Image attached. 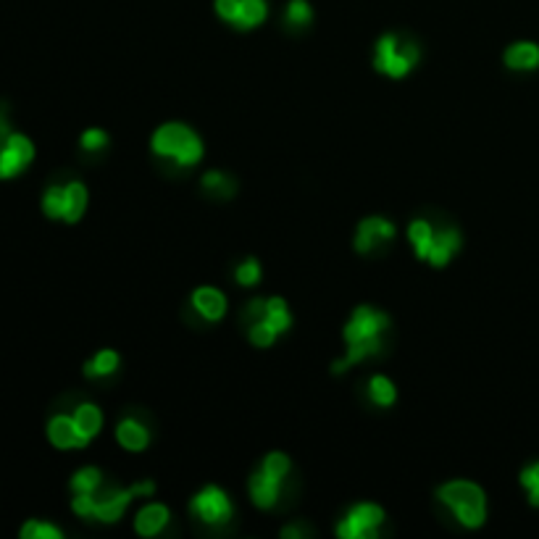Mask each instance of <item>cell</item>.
<instances>
[{
  "label": "cell",
  "mask_w": 539,
  "mask_h": 539,
  "mask_svg": "<svg viewBox=\"0 0 539 539\" xmlns=\"http://www.w3.org/2000/svg\"><path fill=\"white\" fill-rule=\"evenodd\" d=\"M440 500L450 505L463 526L479 529L487 518V500H484L482 487L474 482H447L440 487Z\"/></svg>",
  "instance_id": "1"
},
{
  "label": "cell",
  "mask_w": 539,
  "mask_h": 539,
  "mask_svg": "<svg viewBox=\"0 0 539 539\" xmlns=\"http://www.w3.org/2000/svg\"><path fill=\"white\" fill-rule=\"evenodd\" d=\"M3 108L6 106H0V179H11L16 174H22L32 164L35 145H32L29 137L16 135V132L8 129V119L3 114Z\"/></svg>",
  "instance_id": "2"
},
{
  "label": "cell",
  "mask_w": 539,
  "mask_h": 539,
  "mask_svg": "<svg viewBox=\"0 0 539 539\" xmlns=\"http://www.w3.org/2000/svg\"><path fill=\"white\" fill-rule=\"evenodd\" d=\"M416 64H419V48H416V43H411V40L403 43L398 35H384L382 40L376 43L374 66L376 71H382L387 77H405Z\"/></svg>",
  "instance_id": "3"
},
{
  "label": "cell",
  "mask_w": 539,
  "mask_h": 539,
  "mask_svg": "<svg viewBox=\"0 0 539 539\" xmlns=\"http://www.w3.org/2000/svg\"><path fill=\"white\" fill-rule=\"evenodd\" d=\"M384 524V511L374 503L355 505L345 521L337 524V534L342 539H374L379 534V526Z\"/></svg>",
  "instance_id": "4"
},
{
  "label": "cell",
  "mask_w": 539,
  "mask_h": 539,
  "mask_svg": "<svg viewBox=\"0 0 539 539\" xmlns=\"http://www.w3.org/2000/svg\"><path fill=\"white\" fill-rule=\"evenodd\" d=\"M190 511L200 521H206V524H224V521L232 518V503H229L227 492L208 484V487H203L198 495L192 497Z\"/></svg>",
  "instance_id": "5"
},
{
  "label": "cell",
  "mask_w": 539,
  "mask_h": 539,
  "mask_svg": "<svg viewBox=\"0 0 539 539\" xmlns=\"http://www.w3.org/2000/svg\"><path fill=\"white\" fill-rule=\"evenodd\" d=\"M387 327H390V316L387 313L376 311L371 305H358L348 324H345V340L350 345V342L369 340V337H382Z\"/></svg>",
  "instance_id": "6"
},
{
  "label": "cell",
  "mask_w": 539,
  "mask_h": 539,
  "mask_svg": "<svg viewBox=\"0 0 539 539\" xmlns=\"http://www.w3.org/2000/svg\"><path fill=\"white\" fill-rule=\"evenodd\" d=\"M192 137H195V132L187 129L185 124H164V127L153 135V142H150V145H153V150H156L158 156L177 158L179 150L185 148Z\"/></svg>",
  "instance_id": "7"
},
{
  "label": "cell",
  "mask_w": 539,
  "mask_h": 539,
  "mask_svg": "<svg viewBox=\"0 0 539 539\" xmlns=\"http://www.w3.org/2000/svg\"><path fill=\"white\" fill-rule=\"evenodd\" d=\"M395 224L382 216H371V219H363L361 227H358V235H355V250L358 253H369L379 240H392L395 237Z\"/></svg>",
  "instance_id": "8"
},
{
  "label": "cell",
  "mask_w": 539,
  "mask_h": 539,
  "mask_svg": "<svg viewBox=\"0 0 539 539\" xmlns=\"http://www.w3.org/2000/svg\"><path fill=\"white\" fill-rule=\"evenodd\" d=\"M48 437L50 442L56 447H61V450H69V447H85L87 442H90L85 434L79 432L74 416H56V419L48 424Z\"/></svg>",
  "instance_id": "9"
},
{
  "label": "cell",
  "mask_w": 539,
  "mask_h": 539,
  "mask_svg": "<svg viewBox=\"0 0 539 539\" xmlns=\"http://www.w3.org/2000/svg\"><path fill=\"white\" fill-rule=\"evenodd\" d=\"M132 497H135V490L108 492V495H103V497L95 495L93 518H98V521H106V524H114V521H119L121 518L124 508L132 503Z\"/></svg>",
  "instance_id": "10"
},
{
  "label": "cell",
  "mask_w": 539,
  "mask_h": 539,
  "mask_svg": "<svg viewBox=\"0 0 539 539\" xmlns=\"http://www.w3.org/2000/svg\"><path fill=\"white\" fill-rule=\"evenodd\" d=\"M192 305H195V311H198L203 319L216 321L227 311V298H224L216 287H198L195 295H192Z\"/></svg>",
  "instance_id": "11"
},
{
  "label": "cell",
  "mask_w": 539,
  "mask_h": 539,
  "mask_svg": "<svg viewBox=\"0 0 539 539\" xmlns=\"http://www.w3.org/2000/svg\"><path fill=\"white\" fill-rule=\"evenodd\" d=\"M279 487H282V482L274 479V476L263 474L261 469L250 476V497H253V503H256L258 508H271V505L277 503Z\"/></svg>",
  "instance_id": "12"
},
{
  "label": "cell",
  "mask_w": 539,
  "mask_h": 539,
  "mask_svg": "<svg viewBox=\"0 0 539 539\" xmlns=\"http://www.w3.org/2000/svg\"><path fill=\"white\" fill-rule=\"evenodd\" d=\"M458 250H461V235H458L455 229H442L440 235H434L432 250H429V258H426V261L440 269V266H445Z\"/></svg>",
  "instance_id": "13"
},
{
  "label": "cell",
  "mask_w": 539,
  "mask_h": 539,
  "mask_svg": "<svg viewBox=\"0 0 539 539\" xmlns=\"http://www.w3.org/2000/svg\"><path fill=\"white\" fill-rule=\"evenodd\" d=\"M166 524H169V508L161 503L145 505L135 518V529L142 537H153V534L161 532Z\"/></svg>",
  "instance_id": "14"
},
{
  "label": "cell",
  "mask_w": 539,
  "mask_h": 539,
  "mask_svg": "<svg viewBox=\"0 0 539 539\" xmlns=\"http://www.w3.org/2000/svg\"><path fill=\"white\" fill-rule=\"evenodd\" d=\"M505 66L516 71H529L539 66V45L537 43H516L505 50Z\"/></svg>",
  "instance_id": "15"
},
{
  "label": "cell",
  "mask_w": 539,
  "mask_h": 539,
  "mask_svg": "<svg viewBox=\"0 0 539 539\" xmlns=\"http://www.w3.org/2000/svg\"><path fill=\"white\" fill-rule=\"evenodd\" d=\"M269 14V6H266V0H240L237 3V16H235V27L237 29H253L258 24H263Z\"/></svg>",
  "instance_id": "16"
},
{
  "label": "cell",
  "mask_w": 539,
  "mask_h": 539,
  "mask_svg": "<svg viewBox=\"0 0 539 539\" xmlns=\"http://www.w3.org/2000/svg\"><path fill=\"white\" fill-rule=\"evenodd\" d=\"M116 440H119L121 447L132 450V453H140V450L148 447L150 437H148V432H145V426H140L132 419H124L119 424V429H116Z\"/></svg>",
  "instance_id": "17"
},
{
  "label": "cell",
  "mask_w": 539,
  "mask_h": 539,
  "mask_svg": "<svg viewBox=\"0 0 539 539\" xmlns=\"http://www.w3.org/2000/svg\"><path fill=\"white\" fill-rule=\"evenodd\" d=\"M66 190V206H64V221L66 224H74V221L82 219V213L87 208V190L82 182H71L64 187Z\"/></svg>",
  "instance_id": "18"
},
{
  "label": "cell",
  "mask_w": 539,
  "mask_h": 539,
  "mask_svg": "<svg viewBox=\"0 0 539 539\" xmlns=\"http://www.w3.org/2000/svg\"><path fill=\"white\" fill-rule=\"evenodd\" d=\"M74 421H77L79 432L85 434L87 440H93L95 434L100 432V426H103V413H100L95 405L82 403L77 411H74Z\"/></svg>",
  "instance_id": "19"
},
{
  "label": "cell",
  "mask_w": 539,
  "mask_h": 539,
  "mask_svg": "<svg viewBox=\"0 0 539 539\" xmlns=\"http://www.w3.org/2000/svg\"><path fill=\"white\" fill-rule=\"evenodd\" d=\"M408 237H411L416 256L429 258V250H432V242H434L432 224H429V221H424V219H416L411 224V229H408Z\"/></svg>",
  "instance_id": "20"
},
{
  "label": "cell",
  "mask_w": 539,
  "mask_h": 539,
  "mask_svg": "<svg viewBox=\"0 0 539 539\" xmlns=\"http://www.w3.org/2000/svg\"><path fill=\"white\" fill-rule=\"evenodd\" d=\"M263 319L269 321L271 327L277 329L279 334H284L287 329L292 327V316H290V311H287V303H284V298L266 300V313H263Z\"/></svg>",
  "instance_id": "21"
},
{
  "label": "cell",
  "mask_w": 539,
  "mask_h": 539,
  "mask_svg": "<svg viewBox=\"0 0 539 539\" xmlns=\"http://www.w3.org/2000/svg\"><path fill=\"white\" fill-rule=\"evenodd\" d=\"M116 366H119V355L114 350H100L93 361L85 363V376L95 379V376H108L114 374Z\"/></svg>",
  "instance_id": "22"
},
{
  "label": "cell",
  "mask_w": 539,
  "mask_h": 539,
  "mask_svg": "<svg viewBox=\"0 0 539 539\" xmlns=\"http://www.w3.org/2000/svg\"><path fill=\"white\" fill-rule=\"evenodd\" d=\"M369 395L376 405H392L395 398H398V390H395V384L387 376H371Z\"/></svg>",
  "instance_id": "23"
},
{
  "label": "cell",
  "mask_w": 539,
  "mask_h": 539,
  "mask_svg": "<svg viewBox=\"0 0 539 539\" xmlns=\"http://www.w3.org/2000/svg\"><path fill=\"white\" fill-rule=\"evenodd\" d=\"M100 482H103V474L90 466V469H82L71 476V490H74V495L77 492H98Z\"/></svg>",
  "instance_id": "24"
},
{
  "label": "cell",
  "mask_w": 539,
  "mask_h": 539,
  "mask_svg": "<svg viewBox=\"0 0 539 539\" xmlns=\"http://www.w3.org/2000/svg\"><path fill=\"white\" fill-rule=\"evenodd\" d=\"M64 206H66V190L64 187H48L43 198V211L50 219H64Z\"/></svg>",
  "instance_id": "25"
},
{
  "label": "cell",
  "mask_w": 539,
  "mask_h": 539,
  "mask_svg": "<svg viewBox=\"0 0 539 539\" xmlns=\"http://www.w3.org/2000/svg\"><path fill=\"white\" fill-rule=\"evenodd\" d=\"M203 190H208L211 195H219V198H229V195L235 192V185H232V179H229L227 174L208 171L206 177H203Z\"/></svg>",
  "instance_id": "26"
},
{
  "label": "cell",
  "mask_w": 539,
  "mask_h": 539,
  "mask_svg": "<svg viewBox=\"0 0 539 539\" xmlns=\"http://www.w3.org/2000/svg\"><path fill=\"white\" fill-rule=\"evenodd\" d=\"M313 19V8L308 6V0H290L287 3V24L292 27H308Z\"/></svg>",
  "instance_id": "27"
},
{
  "label": "cell",
  "mask_w": 539,
  "mask_h": 539,
  "mask_svg": "<svg viewBox=\"0 0 539 539\" xmlns=\"http://www.w3.org/2000/svg\"><path fill=\"white\" fill-rule=\"evenodd\" d=\"M279 337V332L274 327H271L266 319H258L253 327H250V342L253 345H258V348H269V345H274V340Z\"/></svg>",
  "instance_id": "28"
},
{
  "label": "cell",
  "mask_w": 539,
  "mask_h": 539,
  "mask_svg": "<svg viewBox=\"0 0 539 539\" xmlns=\"http://www.w3.org/2000/svg\"><path fill=\"white\" fill-rule=\"evenodd\" d=\"M61 529H56L53 524H45V521H27L22 529V539H61Z\"/></svg>",
  "instance_id": "29"
},
{
  "label": "cell",
  "mask_w": 539,
  "mask_h": 539,
  "mask_svg": "<svg viewBox=\"0 0 539 539\" xmlns=\"http://www.w3.org/2000/svg\"><path fill=\"white\" fill-rule=\"evenodd\" d=\"M261 471L263 474L274 476V479H279V482H282L284 474L290 471V458H287L284 453H269L266 458H263Z\"/></svg>",
  "instance_id": "30"
},
{
  "label": "cell",
  "mask_w": 539,
  "mask_h": 539,
  "mask_svg": "<svg viewBox=\"0 0 539 539\" xmlns=\"http://www.w3.org/2000/svg\"><path fill=\"white\" fill-rule=\"evenodd\" d=\"M521 484H524L526 492H529V503H532L534 508H539V461L521 471Z\"/></svg>",
  "instance_id": "31"
},
{
  "label": "cell",
  "mask_w": 539,
  "mask_h": 539,
  "mask_svg": "<svg viewBox=\"0 0 539 539\" xmlns=\"http://www.w3.org/2000/svg\"><path fill=\"white\" fill-rule=\"evenodd\" d=\"M235 277H237V282L242 284V287H253V284H258V279H261V266H258L256 258L242 261L240 266H237Z\"/></svg>",
  "instance_id": "32"
},
{
  "label": "cell",
  "mask_w": 539,
  "mask_h": 539,
  "mask_svg": "<svg viewBox=\"0 0 539 539\" xmlns=\"http://www.w3.org/2000/svg\"><path fill=\"white\" fill-rule=\"evenodd\" d=\"M108 145V135L103 129H87L82 135V148L85 150H100Z\"/></svg>",
  "instance_id": "33"
},
{
  "label": "cell",
  "mask_w": 539,
  "mask_h": 539,
  "mask_svg": "<svg viewBox=\"0 0 539 539\" xmlns=\"http://www.w3.org/2000/svg\"><path fill=\"white\" fill-rule=\"evenodd\" d=\"M237 3L240 0H216V14L224 19V22H235V16H237Z\"/></svg>",
  "instance_id": "34"
},
{
  "label": "cell",
  "mask_w": 539,
  "mask_h": 539,
  "mask_svg": "<svg viewBox=\"0 0 539 539\" xmlns=\"http://www.w3.org/2000/svg\"><path fill=\"white\" fill-rule=\"evenodd\" d=\"M311 534V529H300V526H287V529H282V537L287 539H298V537H308Z\"/></svg>",
  "instance_id": "35"
},
{
  "label": "cell",
  "mask_w": 539,
  "mask_h": 539,
  "mask_svg": "<svg viewBox=\"0 0 539 539\" xmlns=\"http://www.w3.org/2000/svg\"><path fill=\"white\" fill-rule=\"evenodd\" d=\"M132 490H135V495H153V492H156V484H153V482H140V484H135Z\"/></svg>",
  "instance_id": "36"
}]
</instances>
